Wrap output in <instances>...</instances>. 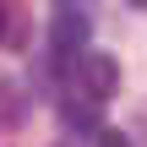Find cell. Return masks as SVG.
Masks as SVG:
<instances>
[{
	"label": "cell",
	"mask_w": 147,
	"mask_h": 147,
	"mask_svg": "<svg viewBox=\"0 0 147 147\" xmlns=\"http://www.w3.org/2000/svg\"><path fill=\"white\" fill-rule=\"evenodd\" d=\"M16 120H22V93L0 76V125H16Z\"/></svg>",
	"instance_id": "277c9868"
},
{
	"label": "cell",
	"mask_w": 147,
	"mask_h": 147,
	"mask_svg": "<svg viewBox=\"0 0 147 147\" xmlns=\"http://www.w3.org/2000/svg\"><path fill=\"white\" fill-rule=\"evenodd\" d=\"M125 5H136V11H147V0H125Z\"/></svg>",
	"instance_id": "52a82bcc"
},
{
	"label": "cell",
	"mask_w": 147,
	"mask_h": 147,
	"mask_svg": "<svg viewBox=\"0 0 147 147\" xmlns=\"http://www.w3.org/2000/svg\"><path fill=\"white\" fill-rule=\"evenodd\" d=\"M60 5H76V0H60Z\"/></svg>",
	"instance_id": "ba28073f"
},
{
	"label": "cell",
	"mask_w": 147,
	"mask_h": 147,
	"mask_svg": "<svg viewBox=\"0 0 147 147\" xmlns=\"http://www.w3.org/2000/svg\"><path fill=\"white\" fill-rule=\"evenodd\" d=\"M76 87L87 93V104H104V98H115V93H120V60H115V55H98V49H87V55L76 60Z\"/></svg>",
	"instance_id": "6da1fadb"
},
{
	"label": "cell",
	"mask_w": 147,
	"mask_h": 147,
	"mask_svg": "<svg viewBox=\"0 0 147 147\" xmlns=\"http://www.w3.org/2000/svg\"><path fill=\"white\" fill-rule=\"evenodd\" d=\"M11 38V0H0V44Z\"/></svg>",
	"instance_id": "8992f818"
},
{
	"label": "cell",
	"mask_w": 147,
	"mask_h": 147,
	"mask_svg": "<svg viewBox=\"0 0 147 147\" xmlns=\"http://www.w3.org/2000/svg\"><path fill=\"white\" fill-rule=\"evenodd\" d=\"M98 147H131L125 131H98Z\"/></svg>",
	"instance_id": "5b68a950"
},
{
	"label": "cell",
	"mask_w": 147,
	"mask_h": 147,
	"mask_svg": "<svg viewBox=\"0 0 147 147\" xmlns=\"http://www.w3.org/2000/svg\"><path fill=\"white\" fill-rule=\"evenodd\" d=\"M87 38H93V22H87V11H76V5H60V16L49 22V49L65 60V55H76V49H87Z\"/></svg>",
	"instance_id": "7a4b0ae2"
},
{
	"label": "cell",
	"mask_w": 147,
	"mask_h": 147,
	"mask_svg": "<svg viewBox=\"0 0 147 147\" xmlns=\"http://www.w3.org/2000/svg\"><path fill=\"white\" fill-rule=\"evenodd\" d=\"M60 120H65L71 131H76V125H82V131H93V125H98V115H93V104H71V98L60 104Z\"/></svg>",
	"instance_id": "3957f363"
}]
</instances>
